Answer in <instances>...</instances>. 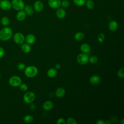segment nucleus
I'll return each mask as SVG.
<instances>
[{
  "label": "nucleus",
  "instance_id": "obj_1",
  "mask_svg": "<svg viewBox=\"0 0 124 124\" xmlns=\"http://www.w3.org/2000/svg\"><path fill=\"white\" fill-rule=\"evenodd\" d=\"M13 31L11 28L5 27L0 30V40L5 41L9 40L12 36Z\"/></svg>",
  "mask_w": 124,
  "mask_h": 124
},
{
  "label": "nucleus",
  "instance_id": "obj_2",
  "mask_svg": "<svg viewBox=\"0 0 124 124\" xmlns=\"http://www.w3.org/2000/svg\"><path fill=\"white\" fill-rule=\"evenodd\" d=\"M38 73L37 68L34 65H30L26 67L24 69V74L25 76L29 78L35 77Z\"/></svg>",
  "mask_w": 124,
  "mask_h": 124
},
{
  "label": "nucleus",
  "instance_id": "obj_3",
  "mask_svg": "<svg viewBox=\"0 0 124 124\" xmlns=\"http://www.w3.org/2000/svg\"><path fill=\"white\" fill-rule=\"evenodd\" d=\"M11 4L12 7L17 11L23 10L25 5L22 0H12Z\"/></svg>",
  "mask_w": 124,
  "mask_h": 124
},
{
  "label": "nucleus",
  "instance_id": "obj_4",
  "mask_svg": "<svg viewBox=\"0 0 124 124\" xmlns=\"http://www.w3.org/2000/svg\"><path fill=\"white\" fill-rule=\"evenodd\" d=\"M35 94L32 92H28L26 93L23 97V101L27 104H31L35 100Z\"/></svg>",
  "mask_w": 124,
  "mask_h": 124
},
{
  "label": "nucleus",
  "instance_id": "obj_5",
  "mask_svg": "<svg viewBox=\"0 0 124 124\" xmlns=\"http://www.w3.org/2000/svg\"><path fill=\"white\" fill-rule=\"evenodd\" d=\"M22 83L21 78L17 76H12L9 79V83L10 86L13 87H19Z\"/></svg>",
  "mask_w": 124,
  "mask_h": 124
},
{
  "label": "nucleus",
  "instance_id": "obj_6",
  "mask_svg": "<svg viewBox=\"0 0 124 124\" xmlns=\"http://www.w3.org/2000/svg\"><path fill=\"white\" fill-rule=\"evenodd\" d=\"M89 56L87 54L81 53L77 57V61L80 65H85L89 62Z\"/></svg>",
  "mask_w": 124,
  "mask_h": 124
},
{
  "label": "nucleus",
  "instance_id": "obj_7",
  "mask_svg": "<svg viewBox=\"0 0 124 124\" xmlns=\"http://www.w3.org/2000/svg\"><path fill=\"white\" fill-rule=\"evenodd\" d=\"M13 40L18 45H22L25 41V36L20 32H16L13 36Z\"/></svg>",
  "mask_w": 124,
  "mask_h": 124
},
{
  "label": "nucleus",
  "instance_id": "obj_8",
  "mask_svg": "<svg viewBox=\"0 0 124 124\" xmlns=\"http://www.w3.org/2000/svg\"><path fill=\"white\" fill-rule=\"evenodd\" d=\"M12 8L11 1L9 0H0V8L3 11H8Z\"/></svg>",
  "mask_w": 124,
  "mask_h": 124
},
{
  "label": "nucleus",
  "instance_id": "obj_9",
  "mask_svg": "<svg viewBox=\"0 0 124 124\" xmlns=\"http://www.w3.org/2000/svg\"><path fill=\"white\" fill-rule=\"evenodd\" d=\"M44 9V4L41 0H38L35 1L33 5V9L37 12H41Z\"/></svg>",
  "mask_w": 124,
  "mask_h": 124
},
{
  "label": "nucleus",
  "instance_id": "obj_10",
  "mask_svg": "<svg viewBox=\"0 0 124 124\" xmlns=\"http://www.w3.org/2000/svg\"><path fill=\"white\" fill-rule=\"evenodd\" d=\"M61 0H48L49 6L52 9H57L61 6Z\"/></svg>",
  "mask_w": 124,
  "mask_h": 124
},
{
  "label": "nucleus",
  "instance_id": "obj_11",
  "mask_svg": "<svg viewBox=\"0 0 124 124\" xmlns=\"http://www.w3.org/2000/svg\"><path fill=\"white\" fill-rule=\"evenodd\" d=\"M66 15V12L63 8H58L56 11V16L59 19L64 18Z\"/></svg>",
  "mask_w": 124,
  "mask_h": 124
},
{
  "label": "nucleus",
  "instance_id": "obj_12",
  "mask_svg": "<svg viewBox=\"0 0 124 124\" xmlns=\"http://www.w3.org/2000/svg\"><path fill=\"white\" fill-rule=\"evenodd\" d=\"M36 40V37L33 34L30 33L28 34L26 37H25V41L26 43L29 45H32L34 44Z\"/></svg>",
  "mask_w": 124,
  "mask_h": 124
},
{
  "label": "nucleus",
  "instance_id": "obj_13",
  "mask_svg": "<svg viewBox=\"0 0 124 124\" xmlns=\"http://www.w3.org/2000/svg\"><path fill=\"white\" fill-rule=\"evenodd\" d=\"M89 81L92 84L97 85L101 82V78L96 75H93L89 78Z\"/></svg>",
  "mask_w": 124,
  "mask_h": 124
},
{
  "label": "nucleus",
  "instance_id": "obj_14",
  "mask_svg": "<svg viewBox=\"0 0 124 124\" xmlns=\"http://www.w3.org/2000/svg\"><path fill=\"white\" fill-rule=\"evenodd\" d=\"M91 48L90 46L87 44V43H84L80 45V50L82 53L88 54L91 51Z\"/></svg>",
  "mask_w": 124,
  "mask_h": 124
},
{
  "label": "nucleus",
  "instance_id": "obj_15",
  "mask_svg": "<svg viewBox=\"0 0 124 124\" xmlns=\"http://www.w3.org/2000/svg\"><path fill=\"white\" fill-rule=\"evenodd\" d=\"M108 28L110 31H115L118 29V24L115 20H111L108 24Z\"/></svg>",
  "mask_w": 124,
  "mask_h": 124
},
{
  "label": "nucleus",
  "instance_id": "obj_16",
  "mask_svg": "<svg viewBox=\"0 0 124 124\" xmlns=\"http://www.w3.org/2000/svg\"><path fill=\"white\" fill-rule=\"evenodd\" d=\"M53 103L50 100H47L45 102L43 105V108L46 111H49L52 109L53 108Z\"/></svg>",
  "mask_w": 124,
  "mask_h": 124
},
{
  "label": "nucleus",
  "instance_id": "obj_17",
  "mask_svg": "<svg viewBox=\"0 0 124 124\" xmlns=\"http://www.w3.org/2000/svg\"><path fill=\"white\" fill-rule=\"evenodd\" d=\"M26 16V14L24 10L18 11L16 15V18L19 21L24 20Z\"/></svg>",
  "mask_w": 124,
  "mask_h": 124
},
{
  "label": "nucleus",
  "instance_id": "obj_18",
  "mask_svg": "<svg viewBox=\"0 0 124 124\" xmlns=\"http://www.w3.org/2000/svg\"><path fill=\"white\" fill-rule=\"evenodd\" d=\"M65 94V90L63 87H59L57 88L55 91V95L58 98L63 97Z\"/></svg>",
  "mask_w": 124,
  "mask_h": 124
},
{
  "label": "nucleus",
  "instance_id": "obj_19",
  "mask_svg": "<svg viewBox=\"0 0 124 124\" xmlns=\"http://www.w3.org/2000/svg\"><path fill=\"white\" fill-rule=\"evenodd\" d=\"M23 10L25 11L26 15L29 16H32L34 13L33 8L30 5H25V7Z\"/></svg>",
  "mask_w": 124,
  "mask_h": 124
},
{
  "label": "nucleus",
  "instance_id": "obj_20",
  "mask_svg": "<svg viewBox=\"0 0 124 124\" xmlns=\"http://www.w3.org/2000/svg\"><path fill=\"white\" fill-rule=\"evenodd\" d=\"M46 74L48 77L50 78H53L57 76L58 74V71H57V70L55 68H51L48 69V70L47 71Z\"/></svg>",
  "mask_w": 124,
  "mask_h": 124
},
{
  "label": "nucleus",
  "instance_id": "obj_21",
  "mask_svg": "<svg viewBox=\"0 0 124 124\" xmlns=\"http://www.w3.org/2000/svg\"><path fill=\"white\" fill-rule=\"evenodd\" d=\"M21 49L22 51L25 53H29L31 51V47L30 45L27 43H23L21 46Z\"/></svg>",
  "mask_w": 124,
  "mask_h": 124
},
{
  "label": "nucleus",
  "instance_id": "obj_22",
  "mask_svg": "<svg viewBox=\"0 0 124 124\" xmlns=\"http://www.w3.org/2000/svg\"><path fill=\"white\" fill-rule=\"evenodd\" d=\"M85 37L84 34L82 32H77L74 35V38L78 41H81L83 40Z\"/></svg>",
  "mask_w": 124,
  "mask_h": 124
},
{
  "label": "nucleus",
  "instance_id": "obj_23",
  "mask_svg": "<svg viewBox=\"0 0 124 124\" xmlns=\"http://www.w3.org/2000/svg\"><path fill=\"white\" fill-rule=\"evenodd\" d=\"M0 23L3 26L6 27L8 25H9L10 23V20L8 17L3 16L0 19Z\"/></svg>",
  "mask_w": 124,
  "mask_h": 124
},
{
  "label": "nucleus",
  "instance_id": "obj_24",
  "mask_svg": "<svg viewBox=\"0 0 124 124\" xmlns=\"http://www.w3.org/2000/svg\"><path fill=\"white\" fill-rule=\"evenodd\" d=\"M33 120V117L31 115H26L23 118V121L27 124L31 123Z\"/></svg>",
  "mask_w": 124,
  "mask_h": 124
},
{
  "label": "nucleus",
  "instance_id": "obj_25",
  "mask_svg": "<svg viewBox=\"0 0 124 124\" xmlns=\"http://www.w3.org/2000/svg\"><path fill=\"white\" fill-rule=\"evenodd\" d=\"M85 4L86 7L89 10H92L94 6V3L92 0H86Z\"/></svg>",
  "mask_w": 124,
  "mask_h": 124
},
{
  "label": "nucleus",
  "instance_id": "obj_26",
  "mask_svg": "<svg viewBox=\"0 0 124 124\" xmlns=\"http://www.w3.org/2000/svg\"><path fill=\"white\" fill-rule=\"evenodd\" d=\"M86 0H73L75 5L78 6H82L85 5Z\"/></svg>",
  "mask_w": 124,
  "mask_h": 124
},
{
  "label": "nucleus",
  "instance_id": "obj_27",
  "mask_svg": "<svg viewBox=\"0 0 124 124\" xmlns=\"http://www.w3.org/2000/svg\"><path fill=\"white\" fill-rule=\"evenodd\" d=\"M105 35L104 34V33H100L98 34V35H97V40L98 41V42L99 43H103L105 40Z\"/></svg>",
  "mask_w": 124,
  "mask_h": 124
},
{
  "label": "nucleus",
  "instance_id": "obj_28",
  "mask_svg": "<svg viewBox=\"0 0 124 124\" xmlns=\"http://www.w3.org/2000/svg\"><path fill=\"white\" fill-rule=\"evenodd\" d=\"M98 61V58L95 56H92L89 58V62L91 64L96 63Z\"/></svg>",
  "mask_w": 124,
  "mask_h": 124
},
{
  "label": "nucleus",
  "instance_id": "obj_29",
  "mask_svg": "<svg viewBox=\"0 0 124 124\" xmlns=\"http://www.w3.org/2000/svg\"><path fill=\"white\" fill-rule=\"evenodd\" d=\"M117 76L119 78H123L124 77V67H122L118 70L117 71Z\"/></svg>",
  "mask_w": 124,
  "mask_h": 124
},
{
  "label": "nucleus",
  "instance_id": "obj_30",
  "mask_svg": "<svg viewBox=\"0 0 124 124\" xmlns=\"http://www.w3.org/2000/svg\"><path fill=\"white\" fill-rule=\"evenodd\" d=\"M70 5V3L68 0H63L61 1V6L64 8H67Z\"/></svg>",
  "mask_w": 124,
  "mask_h": 124
},
{
  "label": "nucleus",
  "instance_id": "obj_31",
  "mask_svg": "<svg viewBox=\"0 0 124 124\" xmlns=\"http://www.w3.org/2000/svg\"><path fill=\"white\" fill-rule=\"evenodd\" d=\"M66 123L67 124H77V122L75 118L73 117H69L66 120Z\"/></svg>",
  "mask_w": 124,
  "mask_h": 124
},
{
  "label": "nucleus",
  "instance_id": "obj_32",
  "mask_svg": "<svg viewBox=\"0 0 124 124\" xmlns=\"http://www.w3.org/2000/svg\"><path fill=\"white\" fill-rule=\"evenodd\" d=\"M20 89L23 92H26L28 90V86L25 83H22L19 85Z\"/></svg>",
  "mask_w": 124,
  "mask_h": 124
},
{
  "label": "nucleus",
  "instance_id": "obj_33",
  "mask_svg": "<svg viewBox=\"0 0 124 124\" xmlns=\"http://www.w3.org/2000/svg\"><path fill=\"white\" fill-rule=\"evenodd\" d=\"M25 67H26V65L23 62H20L17 65V68L18 70H19L20 71L24 70Z\"/></svg>",
  "mask_w": 124,
  "mask_h": 124
},
{
  "label": "nucleus",
  "instance_id": "obj_34",
  "mask_svg": "<svg viewBox=\"0 0 124 124\" xmlns=\"http://www.w3.org/2000/svg\"><path fill=\"white\" fill-rule=\"evenodd\" d=\"M57 124H66V120L63 118H59L56 122Z\"/></svg>",
  "mask_w": 124,
  "mask_h": 124
},
{
  "label": "nucleus",
  "instance_id": "obj_35",
  "mask_svg": "<svg viewBox=\"0 0 124 124\" xmlns=\"http://www.w3.org/2000/svg\"><path fill=\"white\" fill-rule=\"evenodd\" d=\"M4 53H5V51L4 49L2 47L0 46V58H1L2 57H3Z\"/></svg>",
  "mask_w": 124,
  "mask_h": 124
},
{
  "label": "nucleus",
  "instance_id": "obj_36",
  "mask_svg": "<svg viewBox=\"0 0 124 124\" xmlns=\"http://www.w3.org/2000/svg\"><path fill=\"white\" fill-rule=\"evenodd\" d=\"M96 124H106V122L104 120H103L102 119H99L96 122Z\"/></svg>",
  "mask_w": 124,
  "mask_h": 124
},
{
  "label": "nucleus",
  "instance_id": "obj_37",
  "mask_svg": "<svg viewBox=\"0 0 124 124\" xmlns=\"http://www.w3.org/2000/svg\"><path fill=\"white\" fill-rule=\"evenodd\" d=\"M61 68V65L59 63H56L55 65V68L57 70H59L60 69V68Z\"/></svg>",
  "mask_w": 124,
  "mask_h": 124
},
{
  "label": "nucleus",
  "instance_id": "obj_38",
  "mask_svg": "<svg viewBox=\"0 0 124 124\" xmlns=\"http://www.w3.org/2000/svg\"><path fill=\"white\" fill-rule=\"evenodd\" d=\"M120 123L122 124H124V119H122L121 120V121L120 122Z\"/></svg>",
  "mask_w": 124,
  "mask_h": 124
},
{
  "label": "nucleus",
  "instance_id": "obj_39",
  "mask_svg": "<svg viewBox=\"0 0 124 124\" xmlns=\"http://www.w3.org/2000/svg\"><path fill=\"white\" fill-rule=\"evenodd\" d=\"M0 77H1V75H0Z\"/></svg>",
  "mask_w": 124,
  "mask_h": 124
}]
</instances>
